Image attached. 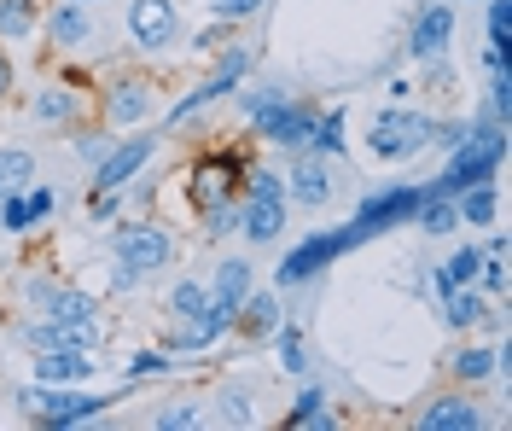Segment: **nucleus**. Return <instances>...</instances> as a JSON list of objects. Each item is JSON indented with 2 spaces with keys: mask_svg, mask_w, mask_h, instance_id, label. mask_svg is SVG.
<instances>
[{
  "mask_svg": "<svg viewBox=\"0 0 512 431\" xmlns=\"http://www.w3.org/2000/svg\"><path fill=\"white\" fill-rule=\"evenodd\" d=\"M507 164V123H495V117H483V123H466V134L448 146V169L437 181H425L419 193L425 199H454V193H466L472 181H495Z\"/></svg>",
  "mask_w": 512,
  "mask_h": 431,
  "instance_id": "f257e3e1",
  "label": "nucleus"
},
{
  "mask_svg": "<svg viewBox=\"0 0 512 431\" xmlns=\"http://www.w3.org/2000/svg\"><path fill=\"white\" fill-rule=\"evenodd\" d=\"M18 408H30L35 426H94L105 420V408H117V397H99V391H76V385H24L18 391Z\"/></svg>",
  "mask_w": 512,
  "mask_h": 431,
  "instance_id": "f03ea898",
  "label": "nucleus"
},
{
  "mask_svg": "<svg viewBox=\"0 0 512 431\" xmlns=\"http://www.w3.org/2000/svg\"><path fill=\"white\" fill-rule=\"evenodd\" d=\"M245 158H239V146H216V152H204L198 164L187 169V204L198 216H216L227 204H239V187H245Z\"/></svg>",
  "mask_w": 512,
  "mask_h": 431,
  "instance_id": "7ed1b4c3",
  "label": "nucleus"
},
{
  "mask_svg": "<svg viewBox=\"0 0 512 431\" xmlns=\"http://www.w3.org/2000/svg\"><path fill=\"white\" fill-rule=\"evenodd\" d=\"M431 134H437V117H431V111H408V105L396 100L373 117L367 152H373L379 164H402V158H419V152L431 146Z\"/></svg>",
  "mask_w": 512,
  "mask_h": 431,
  "instance_id": "20e7f679",
  "label": "nucleus"
},
{
  "mask_svg": "<svg viewBox=\"0 0 512 431\" xmlns=\"http://www.w3.org/2000/svg\"><path fill=\"white\" fill-rule=\"evenodd\" d=\"M111 251H117V286H140L158 268L175 263V239L158 222H123V228L111 233Z\"/></svg>",
  "mask_w": 512,
  "mask_h": 431,
  "instance_id": "39448f33",
  "label": "nucleus"
},
{
  "mask_svg": "<svg viewBox=\"0 0 512 431\" xmlns=\"http://www.w3.org/2000/svg\"><path fill=\"white\" fill-rule=\"evenodd\" d=\"M251 65H256V47H251V41H239V35H233V41L222 47V59H216V70H210V82H198L192 94H181V100L169 105V117H163V123L175 129V123H187V117H198L204 105H216L222 94H233V88H239V82L251 76Z\"/></svg>",
  "mask_w": 512,
  "mask_h": 431,
  "instance_id": "423d86ee",
  "label": "nucleus"
},
{
  "mask_svg": "<svg viewBox=\"0 0 512 431\" xmlns=\"http://www.w3.org/2000/svg\"><path fill=\"white\" fill-rule=\"evenodd\" d=\"M419 199H425V193L408 187V181H390V187H379V193H367V199L355 204V216L344 222L350 251H355V245H367V239H379V233H390L396 222H414Z\"/></svg>",
  "mask_w": 512,
  "mask_h": 431,
  "instance_id": "0eeeda50",
  "label": "nucleus"
},
{
  "mask_svg": "<svg viewBox=\"0 0 512 431\" xmlns=\"http://www.w3.org/2000/svg\"><path fill=\"white\" fill-rule=\"evenodd\" d=\"M344 251H350V233H344V228L309 233V239H297L286 257H280V268H274V286H280V292H291V286H309L320 268H332Z\"/></svg>",
  "mask_w": 512,
  "mask_h": 431,
  "instance_id": "6e6552de",
  "label": "nucleus"
},
{
  "mask_svg": "<svg viewBox=\"0 0 512 431\" xmlns=\"http://www.w3.org/2000/svg\"><path fill=\"white\" fill-rule=\"evenodd\" d=\"M152 152H158V134H128V140H111V152L94 164L88 193H123L128 181L152 164Z\"/></svg>",
  "mask_w": 512,
  "mask_h": 431,
  "instance_id": "1a4fd4ad",
  "label": "nucleus"
},
{
  "mask_svg": "<svg viewBox=\"0 0 512 431\" xmlns=\"http://www.w3.org/2000/svg\"><path fill=\"white\" fill-rule=\"evenodd\" d=\"M256 129V140H268V146H280V152H309V134H315V105H303V100H280L274 111H262L251 123Z\"/></svg>",
  "mask_w": 512,
  "mask_h": 431,
  "instance_id": "9d476101",
  "label": "nucleus"
},
{
  "mask_svg": "<svg viewBox=\"0 0 512 431\" xmlns=\"http://www.w3.org/2000/svg\"><path fill=\"white\" fill-rule=\"evenodd\" d=\"M181 35V18H175V0H128V41L140 53H158Z\"/></svg>",
  "mask_w": 512,
  "mask_h": 431,
  "instance_id": "9b49d317",
  "label": "nucleus"
},
{
  "mask_svg": "<svg viewBox=\"0 0 512 431\" xmlns=\"http://www.w3.org/2000/svg\"><path fill=\"white\" fill-rule=\"evenodd\" d=\"M99 117L111 129H134L152 117V82L146 76H111L105 82V100H99Z\"/></svg>",
  "mask_w": 512,
  "mask_h": 431,
  "instance_id": "f8f14e48",
  "label": "nucleus"
},
{
  "mask_svg": "<svg viewBox=\"0 0 512 431\" xmlns=\"http://www.w3.org/2000/svg\"><path fill=\"white\" fill-rule=\"evenodd\" d=\"M30 111H35V123H47V129H59V134H70L82 117H88V94L76 88V82H41L35 88V100H30Z\"/></svg>",
  "mask_w": 512,
  "mask_h": 431,
  "instance_id": "ddd939ff",
  "label": "nucleus"
},
{
  "mask_svg": "<svg viewBox=\"0 0 512 431\" xmlns=\"http://www.w3.org/2000/svg\"><path fill=\"white\" fill-rule=\"evenodd\" d=\"M233 315L239 309H227V303H204L198 315H187V321H175V332H169V350H181V356H198V350H210L216 338H227L233 332Z\"/></svg>",
  "mask_w": 512,
  "mask_h": 431,
  "instance_id": "4468645a",
  "label": "nucleus"
},
{
  "mask_svg": "<svg viewBox=\"0 0 512 431\" xmlns=\"http://www.w3.org/2000/svg\"><path fill=\"white\" fill-rule=\"evenodd\" d=\"M24 344H35V350H99L105 344V321H41L35 315L24 327Z\"/></svg>",
  "mask_w": 512,
  "mask_h": 431,
  "instance_id": "2eb2a0df",
  "label": "nucleus"
},
{
  "mask_svg": "<svg viewBox=\"0 0 512 431\" xmlns=\"http://www.w3.org/2000/svg\"><path fill=\"white\" fill-rule=\"evenodd\" d=\"M53 210H59V193L53 187H12V193H0V233H30Z\"/></svg>",
  "mask_w": 512,
  "mask_h": 431,
  "instance_id": "dca6fc26",
  "label": "nucleus"
},
{
  "mask_svg": "<svg viewBox=\"0 0 512 431\" xmlns=\"http://www.w3.org/2000/svg\"><path fill=\"white\" fill-rule=\"evenodd\" d=\"M448 41H454V6H443V0H431V6H419L414 30H408V59H443Z\"/></svg>",
  "mask_w": 512,
  "mask_h": 431,
  "instance_id": "f3484780",
  "label": "nucleus"
},
{
  "mask_svg": "<svg viewBox=\"0 0 512 431\" xmlns=\"http://www.w3.org/2000/svg\"><path fill=\"white\" fill-rule=\"evenodd\" d=\"M286 199L320 210V204L332 199V164L315 158V152H297V164L286 169Z\"/></svg>",
  "mask_w": 512,
  "mask_h": 431,
  "instance_id": "a211bd4d",
  "label": "nucleus"
},
{
  "mask_svg": "<svg viewBox=\"0 0 512 431\" xmlns=\"http://www.w3.org/2000/svg\"><path fill=\"white\" fill-rule=\"evenodd\" d=\"M414 426L419 431H483L489 420H483V408L472 397H437L414 414Z\"/></svg>",
  "mask_w": 512,
  "mask_h": 431,
  "instance_id": "6ab92c4d",
  "label": "nucleus"
},
{
  "mask_svg": "<svg viewBox=\"0 0 512 431\" xmlns=\"http://www.w3.org/2000/svg\"><path fill=\"white\" fill-rule=\"evenodd\" d=\"M94 379V350H41L35 356V385H88Z\"/></svg>",
  "mask_w": 512,
  "mask_h": 431,
  "instance_id": "aec40b11",
  "label": "nucleus"
},
{
  "mask_svg": "<svg viewBox=\"0 0 512 431\" xmlns=\"http://www.w3.org/2000/svg\"><path fill=\"white\" fill-rule=\"evenodd\" d=\"M47 35H53V47H88L94 41V12L82 0H53L47 6Z\"/></svg>",
  "mask_w": 512,
  "mask_h": 431,
  "instance_id": "412c9836",
  "label": "nucleus"
},
{
  "mask_svg": "<svg viewBox=\"0 0 512 431\" xmlns=\"http://www.w3.org/2000/svg\"><path fill=\"white\" fill-rule=\"evenodd\" d=\"M280 228H286V199H251V193H239V233L251 245L280 239Z\"/></svg>",
  "mask_w": 512,
  "mask_h": 431,
  "instance_id": "4be33fe9",
  "label": "nucleus"
},
{
  "mask_svg": "<svg viewBox=\"0 0 512 431\" xmlns=\"http://www.w3.org/2000/svg\"><path fill=\"white\" fill-rule=\"evenodd\" d=\"M448 367H454V379H460V385L507 379V350H501V344H466V350H454V356H448Z\"/></svg>",
  "mask_w": 512,
  "mask_h": 431,
  "instance_id": "5701e85b",
  "label": "nucleus"
},
{
  "mask_svg": "<svg viewBox=\"0 0 512 431\" xmlns=\"http://www.w3.org/2000/svg\"><path fill=\"white\" fill-rule=\"evenodd\" d=\"M454 210H460V222H472V228H495V222H501V187H495V181H472L466 193H454Z\"/></svg>",
  "mask_w": 512,
  "mask_h": 431,
  "instance_id": "b1692460",
  "label": "nucleus"
},
{
  "mask_svg": "<svg viewBox=\"0 0 512 431\" xmlns=\"http://www.w3.org/2000/svg\"><path fill=\"white\" fill-rule=\"evenodd\" d=\"M256 286V263H245V257H227L222 268H216V280H210V298L227 303V309H239V303L251 298Z\"/></svg>",
  "mask_w": 512,
  "mask_h": 431,
  "instance_id": "393cba45",
  "label": "nucleus"
},
{
  "mask_svg": "<svg viewBox=\"0 0 512 431\" xmlns=\"http://www.w3.org/2000/svg\"><path fill=\"white\" fill-rule=\"evenodd\" d=\"M233 321H245L251 338H268V332L286 321V315H280V292H256V286H251V298L239 303V315H233Z\"/></svg>",
  "mask_w": 512,
  "mask_h": 431,
  "instance_id": "a878e982",
  "label": "nucleus"
},
{
  "mask_svg": "<svg viewBox=\"0 0 512 431\" xmlns=\"http://www.w3.org/2000/svg\"><path fill=\"white\" fill-rule=\"evenodd\" d=\"M443 321L448 327H460V332H472L489 321V298H483L478 286H460V292H448L443 298Z\"/></svg>",
  "mask_w": 512,
  "mask_h": 431,
  "instance_id": "bb28decb",
  "label": "nucleus"
},
{
  "mask_svg": "<svg viewBox=\"0 0 512 431\" xmlns=\"http://www.w3.org/2000/svg\"><path fill=\"white\" fill-rule=\"evenodd\" d=\"M478 268H483V245H460V251L437 268V298L460 292V286H472V280H478Z\"/></svg>",
  "mask_w": 512,
  "mask_h": 431,
  "instance_id": "cd10ccee",
  "label": "nucleus"
},
{
  "mask_svg": "<svg viewBox=\"0 0 512 431\" xmlns=\"http://www.w3.org/2000/svg\"><path fill=\"white\" fill-rule=\"evenodd\" d=\"M320 402H326V397H320V385H303V397L286 408V426H291V431H332L338 420H332Z\"/></svg>",
  "mask_w": 512,
  "mask_h": 431,
  "instance_id": "c85d7f7f",
  "label": "nucleus"
},
{
  "mask_svg": "<svg viewBox=\"0 0 512 431\" xmlns=\"http://www.w3.org/2000/svg\"><path fill=\"white\" fill-rule=\"evenodd\" d=\"M309 152L315 158H338L344 152V111H315V134H309Z\"/></svg>",
  "mask_w": 512,
  "mask_h": 431,
  "instance_id": "c756f323",
  "label": "nucleus"
},
{
  "mask_svg": "<svg viewBox=\"0 0 512 431\" xmlns=\"http://www.w3.org/2000/svg\"><path fill=\"white\" fill-rule=\"evenodd\" d=\"M35 24H41L35 0H0V35H6V41H30Z\"/></svg>",
  "mask_w": 512,
  "mask_h": 431,
  "instance_id": "7c9ffc66",
  "label": "nucleus"
},
{
  "mask_svg": "<svg viewBox=\"0 0 512 431\" xmlns=\"http://www.w3.org/2000/svg\"><path fill=\"white\" fill-rule=\"evenodd\" d=\"M414 222L425 233H454V228H460V210H454V199H443V193H437V199H419Z\"/></svg>",
  "mask_w": 512,
  "mask_h": 431,
  "instance_id": "2f4dec72",
  "label": "nucleus"
},
{
  "mask_svg": "<svg viewBox=\"0 0 512 431\" xmlns=\"http://www.w3.org/2000/svg\"><path fill=\"white\" fill-rule=\"evenodd\" d=\"M268 338H274V350H280V367H286V373H297V379H303V373H309V356H303V332H297V327H286V321H280V327L268 332Z\"/></svg>",
  "mask_w": 512,
  "mask_h": 431,
  "instance_id": "473e14b6",
  "label": "nucleus"
},
{
  "mask_svg": "<svg viewBox=\"0 0 512 431\" xmlns=\"http://www.w3.org/2000/svg\"><path fill=\"white\" fill-rule=\"evenodd\" d=\"M169 350H134V356H128V367H123V379L128 385H146V379H163V373H169Z\"/></svg>",
  "mask_w": 512,
  "mask_h": 431,
  "instance_id": "72a5a7b5",
  "label": "nucleus"
},
{
  "mask_svg": "<svg viewBox=\"0 0 512 431\" xmlns=\"http://www.w3.org/2000/svg\"><path fill=\"white\" fill-rule=\"evenodd\" d=\"M35 175V158L24 146H0V193H12V187H24Z\"/></svg>",
  "mask_w": 512,
  "mask_h": 431,
  "instance_id": "f704fd0d",
  "label": "nucleus"
},
{
  "mask_svg": "<svg viewBox=\"0 0 512 431\" xmlns=\"http://www.w3.org/2000/svg\"><path fill=\"white\" fill-rule=\"evenodd\" d=\"M280 100H286V88H274V82H262V88H239V117L256 123L262 111H274Z\"/></svg>",
  "mask_w": 512,
  "mask_h": 431,
  "instance_id": "c9c22d12",
  "label": "nucleus"
},
{
  "mask_svg": "<svg viewBox=\"0 0 512 431\" xmlns=\"http://www.w3.org/2000/svg\"><path fill=\"white\" fill-rule=\"evenodd\" d=\"M239 193H251V199H286V175H280V169L251 164V169H245V187H239Z\"/></svg>",
  "mask_w": 512,
  "mask_h": 431,
  "instance_id": "e433bc0d",
  "label": "nucleus"
},
{
  "mask_svg": "<svg viewBox=\"0 0 512 431\" xmlns=\"http://www.w3.org/2000/svg\"><path fill=\"white\" fill-rule=\"evenodd\" d=\"M204 303H210V286H198V280H181V286L169 292V315H175V321H187V315H198Z\"/></svg>",
  "mask_w": 512,
  "mask_h": 431,
  "instance_id": "4c0bfd02",
  "label": "nucleus"
},
{
  "mask_svg": "<svg viewBox=\"0 0 512 431\" xmlns=\"http://www.w3.org/2000/svg\"><path fill=\"white\" fill-rule=\"evenodd\" d=\"M489 6V47L512 53V0H483Z\"/></svg>",
  "mask_w": 512,
  "mask_h": 431,
  "instance_id": "58836bf2",
  "label": "nucleus"
},
{
  "mask_svg": "<svg viewBox=\"0 0 512 431\" xmlns=\"http://www.w3.org/2000/svg\"><path fill=\"white\" fill-rule=\"evenodd\" d=\"M152 426H158V431H187V426H204V414H198L192 402H169V408L152 414Z\"/></svg>",
  "mask_w": 512,
  "mask_h": 431,
  "instance_id": "ea45409f",
  "label": "nucleus"
},
{
  "mask_svg": "<svg viewBox=\"0 0 512 431\" xmlns=\"http://www.w3.org/2000/svg\"><path fill=\"white\" fill-rule=\"evenodd\" d=\"M262 6H268V0H216V18H222V24H245Z\"/></svg>",
  "mask_w": 512,
  "mask_h": 431,
  "instance_id": "a19ab883",
  "label": "nucleus"
},
{
  "mask_svg": "<svg viewBox=\"0 0 512 431\" xmlns=\"http://www.w3.org/2000/svg\"><path fill=\"white\" fill-rule=\"evenodd\" d=\"M76 152H82L88 164H99V158L111 152V134H105V129H94V134H76Z\"/></svg>",
  "mask_w": 512,
  "mask_h": 431,
  "instance_id": "79ce46f5",
  "label": "nucleus"
},
{
  "mask_svg": "<svg viewBox=\"0 0 512 431\" xmlns=\"http://www.w3.org/2000/svg\"><path fill=\"white\" fill-rule=\"evenodd\" d=\"M117 210H123V199H117V193H88V216H94V222H111Z\"/></svg>",
  "mask_w": 512,
  "mask_h": 431,
  "instance_id": "37998d69",
  "label": "nucleus"
},
{
  "mask_svg": "<svg viewBox=\"0 0 512 431\" xmlns=\"http://www.w3.org/2000/svg\"><path fill=\"white\" fill-rule=\"evenodd\" d=\"M227 426H251V397L245 391H227V414H222Z\"/></svg>",
  "mask_w": 512,
  "mask_h": 431,
  "instance_id": "c03bdc74",
  "label": "nucleus"
},
{
  "mask_svg": "<svg viewBox=\"0 0 512 431\" xmlns=\"http://www.w3.org/2000/svg\"><path fill=\"white\" fill-rule=\"evenodd\" d=\"M6 94H12V59L0 53V100H6Z\"/></svg>",
  "mask_w": 512,
  "mask_h": 431,
  "instance_id": "a18cd8bd",
  "label": "nucleus"
},
{
  "mask_svg": "<svg viewBox=\"0 0 512 431\" xmlns=\"http://www.w3.org/2000/svg\"><path fill=\"white\" fill-rule=\"evenodd\" d=\"M82 6H94V0H82Z\"/></svg>",
  "mask_w": 512,
  "mask_h": 431,
  "instance_id": "49530a36",
  "label": "nucleus"
},
{
  "mask_svg": "<svg viewBox=\"0 0 512 431\" xmlns=\"http://www.w3.org/2000/svg\"><path fill=\"white\" fill-rule=\"evenodd\" d=\"M472 6H478V0H472Z\"/></svg>",
  "mask_w": 512,
  "mask_h": 431,
  "instance_id": "de8ad7c7",
  "label": "nucleus"
}]
</instances>
